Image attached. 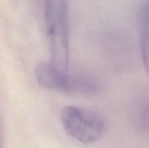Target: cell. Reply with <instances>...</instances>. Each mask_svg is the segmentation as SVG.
Returning a JSON list of instances; mask_svg holds the SVG:
<instances>
[{"label": "cell", "mask_w": 149, "mask_h": 148, "mask_svg": "<svg viewBox=\"0 0 149 148\" xmlns=\"http://www.w3.org/2000/svg\"><path fill=\"white\" fill-rule=\"evenodd\" d=\"M0 148H3V145H2V138H1V129H0Z\"/></svg>", "instance_id": "5"}, {"label": "cell", "mask_w": 149, "mask_h": 148, "mask_svg": "<svg viewBox=\"0 0 149 148\" xmlns=\"http://www.w3.org/2000/svg\"><path fill=\"white\" fill-rule=\"evenodd\" d=\"M61 122L71 137L86 145L101 139L106 128V120L98 112L78 106L63 107Z\"/></svg>", "instance_id": "3"}, {"label": "cell", "mask_w": 149, "mask_h": 148, "mask_svg": "<svg viewBox=\"0 0 149 148\" xmlns=\"http://www.w3.org/2000/svg\"><path fill=\"white\" fill-rule=\"evenodd\" d=\"M148 5L144 4L140 14L141 50L146 69L148 68Z\"/></svg>", "instance_id": "4"}, {"label": "cell", "mask_w": 149, "mask_h": 148, "mask_svg": "<svg viewBox=\"0 0 149 148\" xmlns=\"http://www.w3.org/2000/svg\"><path fill=\"white\" fill-rule=\"evenodd\" d=\"M35 75L42 87L67 94L90 96L100 91V84L92 77L71 74L52 63L38 64Z\"/></svg>", "instance_id": "2"}, {"label": "cell", "mask_w": 149, "mask_h": 148, "mask_svg": "<svg viewBox=\"0 0 149 148\" xmlns=\"http://www.w3.org/2000/svg\"><path fill=\"white\" fill-rule=\"evenodd\" d=\"M45 12L51 63L68 71L70 49L66 0H45Z\"/></svg>", "instance_id": "1"}]
</instances>
